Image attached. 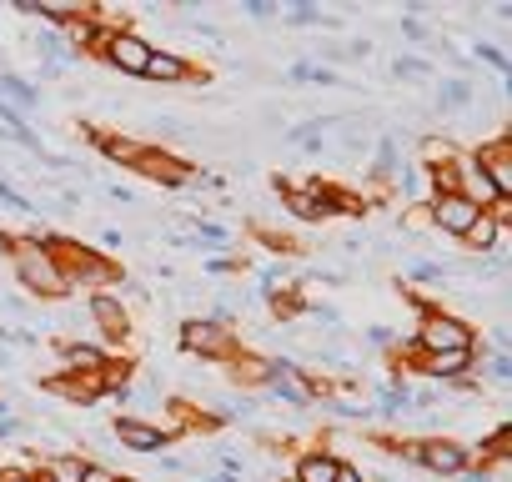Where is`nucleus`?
<instances>
[{
    "mask_svg": "<svg viewBox=\"0 0 512 482\" xmlns=\"http://www.w3.org/2000/svg\"><path fill=\"white\" fill-rule=\"evenodd\" d=\"M0 257L11 262V277H16L21 297H31L36 307L71 297V282H66V272H61L56 252H51L46 231H26V236L6 231V236H0Z\"/></svg>",
    "mask_w": 512,
    "mask_h": 482,
    "instance_id": "nucleus-1",
    "label": "nucleus"
},
{
    "mask_svg": "<svg viewBox=\"0 0 512 482\" xmlns=\"http://www.w3.org/2000/svg\"><path fill=\"white\" fill-rule=\"evenodd\" d=\"M46 241H51V252H56L66 282H71V297H76V292H81V297H91V292H121L126 267H121L116 257L86 247V241H76V236H66V231H46Z\"/></svg>",
    "mask_w": 512,
    "mask_h": 482,
    "instance_id": "nucleus-2",
    "label": "nucleus"
},
{
    "mask_svg": "<svg viewBox=\"0 0 512 482\" xmlns=\"http://www.w3.org/2000/svg\"><path fill=\"white\" fill-rule=\"evenodd\" d=\"M397 462H407L437 482H452L462 467H472V447L457 432H412L397 442Z\"/></svg>",
    "mask_w": 512,
    "mask_h": 482,
    "instance_id": "nucleus-3",
    "label": "nucleus"
},
{
    "mask_svg": "<svg viewBox=\"0 0 512 482\" xmlns=\"http://www.w3.org/2000/svg\"><path fill=\"white\" fill-rule=\"evenodd\" d=\"M176 352L186 362H206V367H226L241 352V327H221L201 312H186L176 322Z\"/></svg>",
    "mask_w": 512,
    "mask_h": 482,
    "instance_id": "nucleus-4",
    "label": "nucleus"
},
{
    "mask_svg": "<svg viewBox=\"0 0 512 482\" xmlns=\"http://www.w3.org/2000/svg\"><path fill=\"white\" fill-rule=\"evenodd\" d=\"M477 337H482V327L477 322H467L462 312H452V307H432V312H422L417 317V327H412V337L402 342V347H412V352H477Z\"/></svg>",
    "mask_w": 512,
    "mask_h": 482,
    "instance_id": "nucleus-5",
    "label": "nucleus"
},
{
    "mask_svg": "<svg viewBox=\"0 0 512 482\" xmlns=\"http://www.w3.org/2000/svg\"><path fill=\"white\" fill-rule=\"evenodd\" d=\"M86 317L96 327V342L111 357H131V347H136V317L121 302V292H91L86 297Z\"/></svg>",
    "mask_w": 512,
    "mask_h": 482,
    "instance_id": "nucleus-6",
    "label": "nucleus"
},
{
    "mask_svg": "<svg viewBox=\"0 0 512 482\" xmlns=\"http://www.w3.org/2000/svg\"><path fill=\"white\" fill-rule=\"evenodd\" d=\"M151 46L156 41H146L136 26H126V31H106V46H101V66L106 71H116L121 81H141L146 76V61H151Z\"/></svg>",
    "mask_w": 512,
    "mask_h": 482,
    "instance_id": "nucleus-7",
    "label": "nucleus"
},
{
    "mask_svg": "<svg viewBox=\"0 0 512 482\" xmlns=\"http://www.w3.org/2000/svg\"><path fill=\"white\" fill-rule=\"evenodd\" d=\"M106 437H111V447H126V452H136V457H161V452H171L166 427H161V422H146V417H136V412L111 417V422H106Z\"/></svg>",
    "mask_w": 512,
    "mask_h": 482,
    "instance_id": "nucleus-8",
    "label": "nucleus"
},
{
    "mask_svg": "<svg viewBox=\"0 0 512 482\" xmlns=\"http://www.w3.org/2000/svg\"><path fill=\"white\" fill-rule=\"evenodd\" d=\"M467 156H472V166L492 181L497 196H512V131H507V126H502L497 136H477V141L467 146Z\"/></svg>",
    "mask_w": 512,
    "mask_h": 482,
    "instance_id": "nucleus-9",
    "label": "nucleus"
},
{
    "mask_svg": "<svg viewBox=\"0 0 512 482\" xmlns=\"http://www.w3.org/2000/svg\"><path fill=\"white\" fill-rule=\"evenodd\" d=\"M196 171H201L196 161H186V156H176V151H166V146H146L141 161L131 166V176H146V181H156L161 191H181V186H191Z\"/></svg>",
    "mask_w": 512,
    "mask_h": 482,
    "instance_id": "nucleus-10",
    "label": "nucleus"
},
{
    "mask_svg": "<svg viewBox=\"0 0 512 482\" xmlns=\"http://www.w3.org/2000/svg\"><path fill=\"white\" fill-rule=\"evenodd\" d=\"M151 86H166V91H181V86H201L206 76L191 66V56H181L176 46H151V61H146V76Z\"/></svg>",
    "mask_w": 512,
    "mask_h": 482,
    "instance_id": "nucleus-11",
    "label": "nucleus"
},
{
    "mask_svg": "<svg viewBox=\"0 0 512 482\" xmlns=\"http://www.w3.org/2000/svg\"><path fill=\"white\" fill-rule=\"evenodd\" d=\"M56 357H61L56 372H66V377H101L111 367V352L101 342H86V337H61Z\"/></svg>",
    "mask_w": 512,
    "mask_h": 482,
    "instance_id": "nucleus-12",
    "label": "nucleus"
},
{
    "mask_svg": "<svg viewBox=\"0 0 512 482\" xmlns=\"http://www.w3.org/2000/svg\"><path fill=\"white\" fill-rule=\"evenodd\" d=\"M427 216H432V236L442 231L447 241H462V231H467L482 211H477L467 196H457V191H452V196H427Z\"/></svg>",
    "mask_w": 512,
    "mask_h": 482,
    "instance_id": "nucleus-13",
    "label": "nucleus"
},
{
    "mask_svg": "<svg viewBox=\"0 0 512 482\" xmlns=\"http://www.w3.org/2000/svg\"><path fill=\"white\" fill-rule=\"evenodd\" d=\"M342 452L337 447H327V442H317V447H302L297 457H292V472H287V482H337V472H342Z\"/></svg>",
    "mask_w": 512,
    "mask_h": 482,
    "instance_id": "nucleus-14",
    "label": "nucleus"
},
{
    "mask_svg": "<svg viewBox=\"0 0 512 482\" xmlns=\"http://www.w3.org/2000/svg\"><path fill=\"white\" fill-rule=\"evenodd\" d=\"M477 106V81L467 76H442L437 81V96H432V116H462Z\"/></svg>",
    "mask_w": 512,
    "mask_h": 482,
    "instance_id": "nucleus-15",
    "label": "nucleus"
},
{
    "mask_svg": "<svg viewBox=\"0 0 512 482\" xmlns=\"http://www.w3.org/2000/svg\"><path fill=\"white\" fill-rule=\"evenodd\" d=\"M86 136L96 141V151H101V161H116V166H136L141 161V151L151 146V141H141V136H126V131H91L86 126Z\"/></svg>",
    "mask_w": 512,
    "mask_h": 482,
    "instance_id": "nucleus-16",
    "label": "nucleus"
},
{
    "mask_svg": "<svg viewBox=\"0 0 512 482\" xmlns=\"http://www.w3.org/2000/svg\"><path fill=\"white\" fill-rule=\"evenodd\" d=\"M86 457L91 452H81V447H51V452H41V477L46 482H81Z\"/></svg>",
    "mask_w": 512,
    "mask_h": 482,
    "instance_id": "nucleus-17",
    "label": "nucleus"
},
{
    "mask_svg": "<svg viewBox=\"0 0 512 482\" xmlns=\"http://www.w3.org/2000/svg\"><path fill=\"white\" fill-rule=\"evenodd\" d=\"M412 151H417V161H412L417 171H437V166H452L467 146H462V141H452V136H417V146H412Z\"/></svg>",
    "mask_w": 512,
    "mask_h": 482,
    "instance_id": "nucleus-18",
    "label": "nucleus"
},
{
    "mask_svg": "<svg viewBox=\"0 0 512 482\" xmlns=\"http://www.w3.org/2000/svg\"><path fill=\"white\" fill-rule=\"evenodd\" d=\"M282 86H317V91H337V86H347L342 81V71H327V66H317V61H292L287 71H282Z\"/></svg>",
    "mask_w": 512,
    "mask_h": 482,
    "instance_id": "nucleus-19",
    "label": "nucleus"
},
{
    "mask_svg": "<svg viewBox=\"0 0 512 482\" xmlns=\"http://www.w3.org/2000/svg\"><path fill=\"white\" fill-rule=\"evenodd\" d=\"M332 121H337V116H307V121L287 126V131H282V141H287V146H297V151H307V156H317V151L327 146Z\"/></svg>",
    "mask_w": 512,
    "mask_h": 482,
    "instance_id": "nucleus-20",
    "label": "nucleus"
},
{
    "mask_svg": "<svg viewBox=\"0 0 512 482\" xmlns=\"http://www.w3.org/2000/svg\"><path fill=\"white\" fill-rule=\"evenodd\" d=\"M412 292H442L447 282H452V272H447V262L442 257H417V262H407V277H402Z\"/></svg>",
    "mask_w": 512,
    "mask_h": 482,
    "instance_id": "nucleus-21",
    "label": "nucleus"
},
{
    "mask_svg": "<svg viewBox=\"0 0 512 482\" xmlns=\"http://www.w3.org/2000/svg\"><path fill=\"white\" fill-rule=\"evenodd\" d=\"M0 101H6V106H16V111H36V106L46 101V91H41L36 81L16 76V71H0Z\"/></svg>",
    "mask_w": 512,
    "mask_h": 482,
    "instance_id": "nucleus-22",
    "label": "nucleus"
},
{
    "mask_svg": "<svg viewBox=\"0 0 512 482\" xmlns=\"http://www.w3.org/2000/svg\"><path fill=\"white\" fill-rule=\"evenodd\" d=\"M467 61H482V66H492V76H497V81H507V71H512V56H507V46H492V41H472V46H467Z\"/></svg>",
    "mask_w": 512,
    "mask_h": 482,
    "instance_id": "nucleus-23",
    "label": "nucleus"
},
{
    "mask_svg": "<svg viewBox=\"0 0 512 482\" xmlns=\"http://www.w3.org/2000/svg\"><path fill=\"white\" fill-rule=\"evenodd\" d=\"M387 71H392V81H427L437 71V61L432 56H397Z\"/></svg>",
    "mask_w": 512,
    "mask_h": 482,
    "instance_id": "nucleus-24",
    "label": "nucleus"
},
{
    "mask_svg": "<svg viewBox=\"0 0 512 482\" xmlns=\"http://www.w3.org/2000/svg\"><path fill=\"white\" fill-rule=\"evenodd\" d=\"M397 231H407V236H432L427 201H417V206H402V211H397Z\"/></svg>",
    "mask_w": 512,
    "mask_h": 482,
    "instance_id": "nucleus-25",
    "label": "nucleus"
},
{
    "mask_svg": "<svg viewBox=\"0 0 512 482\" xmlns=\"http://www.w3.org/2000/svg\"><path fill=\"white\" fill-rule=\"evenodd\" d=\"M397 31H402V36H407L417 51H432V46H437V31H432L427 21H412V16H402V21H397Z\"/></svg>",
    "mask_w": 512,
    "mask_h": 482,
    "instance_id": "nucleus-26",
    "label": "nucleus"
},
{
    "mask_svg": "<svg viewBox=\"0 0 512 482\" xmlns=\"http://www.w3.org/2000/svg\"><path fill=\"white\" fill-rule=\"evenodd\" d=\"M241 16L262 21V26H282V6H277V0H241Z\"/></svg>",
    "mask_w": 512,
    "mask_h": 482,
    "instance_id": "nucleus-27",
    "label": "nucleus"
},
{
    "mask_svg": "<svg viewBox=\"0 0 512 482\" xmlns=\"http://www.w3.org/2000/svg\"><path fill=\"white\" fill-rule=\"evenodd\" d=\"M201 272H206V277H236V272H246V262H241V257H206Z\"/></svg>",
    "mask_w": 512,
    "mask_h": 482,
    "instance_id": "nucleus-28",
    "label": "nucleus"
},
{
    "mask_svg": "<svg viewBox=\"0 0 512 482\" xmlns=\"http://www.w3.org/2000/svg\"><path fill=\"white\" fill-rule=\"evenodd\" d=\"M121 241H126V231H121V226H101V231H96V252L116 257V252H121Z\"/></svg>",
    "mask_w": 512,
    "mask_h": 482,
    "instance_id": "nucleus-29",
    "label": "nucleus"
},
{
    "mask_svg": "<svg viewBox=\"0 0 512 482\" xmlns=\"http://www.w3.org/2000/svg\"><path fill=\"white\" fill-rule=\"evenodd\" d=\"M372 51H377V46H372L367 36H347V41H342V61H372Z\"/></svg>",
    "mask_w": 512,
    "mask_h": 482,
    "instance_id": "nucleus-30",
    "label": "nucleus"
},
{
    "mask_svg": "<svg viewBox=\"0 0 512 482\" xmlns=\"http://www.w3.org/2000/svg\"><path fill=\"white\" fill-rule=\"evenodd\" d=\"M121 472L116 467H106L101 457H86V472H81V482H116Z\"/></svg>",
    "mask_w": 512,
    "mask_h": 482,
    "instance_id": "nucleus-31",
    "label": "nucleus"
},
{
    "mask_svg": "<svg viewBox=\"0 0 512 482\" xmlns=\"http://www.w3.org/2000/svg\"><path fill=\"white\" fill-rule=\"evenodd\" d=\"M26 427H31L26 417H16V412H6V417H0V442H16V437H21Z\"/></svg>",
    "mask_w": 512,
    "mask_h": 482,
    "instance_id": "nucleus-32",
    "label": "nucleus"
},
{
    "mask_svg": "<svg viewBox=\"0 0 512 482\" xmlns=\"http://www.w3.org/2000/svg\"><path fill=\"white\" fill-rule=\"evenodd\" d=\"M0 482H41V472H31V467H16V462H0Z\"/></svg>",
    "mask_w": 512,
    "mask_h": 482,
    "instance_id": "nucleus-33",
    "label": "nucleus"
},
{
    "mask_svg": "<svg viewBox=\"0 0 512 482\" xmlns=\"http://www.w3.org/2000/svg\"><path fill=\"white\" fill-rule=\"evenodd\" d=\"M31 307H36L31 297H0V312H11V317H26Z\"/></svg>",
    "mask_w": 512,
    "mask_h": 482,
    "instance_id": "nucleus-34",
    "label": "nucleus"
},
{
    "mask_svg": "<svg viewBox=\"0 0 512 482\" xmlns=\"http://www.w3.org/2000/svg\"><path fill=\"white\" fill-rule=\"evenodd\" d=\"M106 196H111L116 206H136V191H131V186H116V181H111V186H106Z\"/></svg>",
    "mask_w": 512,
    "mask_h": 482,
    "instance_id": "nucleus-35",
    "label": "nucleus"
},
{
    "mask_svg": "<svg viewBox=\"0 0 512 482\" xmlns=\"http://www.w3.org/2000/svg\"><path fill=\"white\" fill-rule=\"evenodd\" d=\"M337 482H367V472H362L357 462H342V472H337Z\"/></svg>",
    "mask_w": 512,
    "mask_h": 482,
    "instance_id": "nucleus-36",
    "label": "nucleus"
},
{
    "mask_svg": "<svg viewBox=\"0 0 512 482\" xmlns=\"http://www.w3.org/2000/svg\"><path fill=\"white\" fill-rule=\"evenodd\" d=\"M116 482H146V477H126V472H121V477H116Z\"/></svg>",
    "mask_w": 512,
    "mask_h": 482,
    "instance_id": "nucleus-37",
    "label": "nucleus"
}]
</instances>
